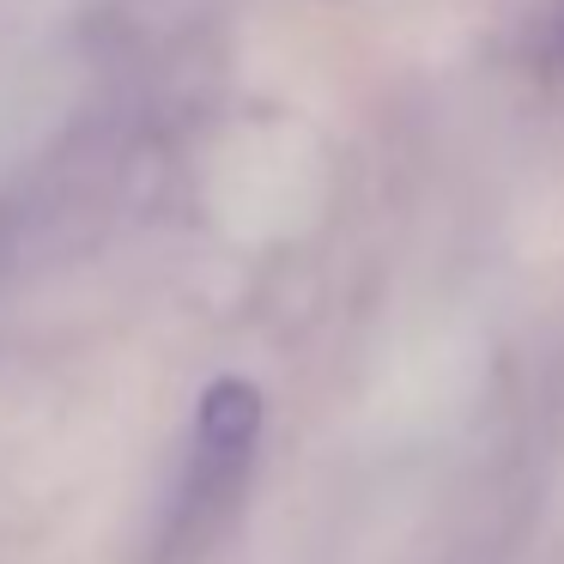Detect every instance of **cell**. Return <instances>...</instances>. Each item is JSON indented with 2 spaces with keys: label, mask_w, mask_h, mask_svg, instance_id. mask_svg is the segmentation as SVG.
I'll list each match as a JSON object with an SVG mask.
<instances>
[{
  "label": "cell",
  "mask_w": 564,
  "mask_h": 564,
  "mask_svg": "<svg viewBox=\"0 0 564 564\" xmlns=\"http://www.w3.org/2000/svg\"><path fill=\"white\" fill-rule=\"evenodd\" d=\"M261 425H268V394L249 377H213L195 401V425H188V455L183 479L171 491V516L159 528V558L176 564L200 552L237 510L249 474L261 455Z\"/></svg>",
  "instance_id": "obj_1"
}]
</instances>
